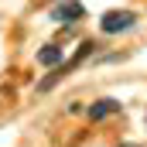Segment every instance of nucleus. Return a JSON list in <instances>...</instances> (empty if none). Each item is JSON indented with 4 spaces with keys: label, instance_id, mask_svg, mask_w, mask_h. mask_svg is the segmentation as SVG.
<instances>
[{
    "label": "nucleus",
    "instance_id": "obj_3",
    "mask_svg": "<svg viewBox=\"0 0 147 147\" xmlns=\"http://www.w3.org/2000/svg\"><path fill=\"white\" fill-rule=\"evenodd\" d=\"M113 113H120V103H116V99H99V103L89 106V120H106Z\"/></svg>",
    "mask_w": 147,
    "mask_h": 147
},
{
    "label": "nucleus",
    "instance_id": "obj_4",
    "mask_svg": "<svg viewBox=\"0 0 147 147\" xmlns=\"http://www.w3.org/2000/svg\"><path fill=\"white\" fill-rule=\"evenodd\" d=\"M62 58H65V51H62L58 45H45V48L38 51V62H41V65H48V69H51V65H58Z\"/></svg>",
    "mask_w": 147,
    "mask_h": 147
},
{
    "label": "nucleus",
    "instance_id": "obj_5",
    "mask_svg": "<svg viewBox=\"0 0 147 147\" xmlns=\"http://www.w3.org/2000/svg\"><path fill=\"white\" fill-rule=\"evenodd\" d=\"M120 147H137V144H120Z\"/></svg>",
    "mask_w": 147,
    "mask_h": 147
},
{
    "label": "nucleus",
    "instance_id": "obj_1",
    "mask_svg": "<svg viewBox=\"0 0 147 147\" xmlns=\"http://www.w3.org/2000/svg\"><path fill=\"white\" fill-rule=\"evenodd\" d=\"M137 24V14L134 10H106L99 17V31L103 34H120V31H130Z\"/></svg>",
    "mask_w": 147,
    "mask_h": 147
},
{
    "label": "nucleus",
    "instance_id": "obj_2",
    "mask_svg": "<svg viewBox=\"0 0 147 147\" xmlns=\"http://www.w3.org/2000/svg\"><path fill=\"white\" fill-rule=\"evenodd\" d=\"M86 17V7L79 3V0H65V3H58L55 10H51V21L55 24H75V21H82Z\"/></svg>",
    "mask_w": 147,
    "mask_h": 147
}]
</instances>
